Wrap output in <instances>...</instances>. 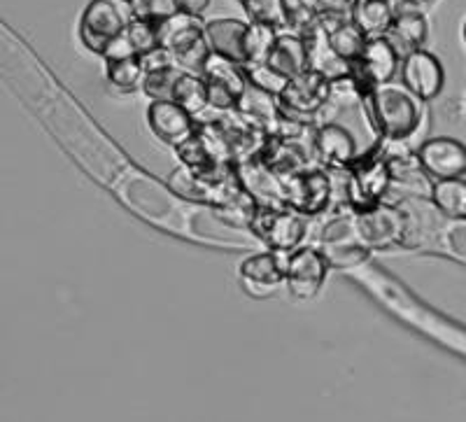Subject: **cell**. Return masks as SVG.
Segmentation results:
<instances>
[{"instance_id":"6da1fadb","label":"cell","mask_w":466,"mask_h":422,"mask_svg":"<svg viewBox=\"0 0 466 422\" xmlns=\"http://www.w3.org/2000/svg\"><path fill=\"white\" fill-rule=\"evenodd\" d=\"M361 108L373 133L385 143H406L408 138L418 133L424 117L422 100L403 85H385L366 91Z\"/></svg>"},{"instance_id":"7a4b0ae2","label":"cell","mask_w":466,"mask_h":422,"mask_svg":"<svg viewBox=\"0 0 466 422\" xmlns=\"http://www.w3.org/2000/svg\"><path fill=\"white\" fill-rule=\"evenodd\" d=\"M159 47L173 57L177 68L197 75H201L206 58L212 54L206 40V22L187 12H177L161 24Z\"/></svg>"},{"instance_id":"3957f363","label":"cell","mask_w":466,"mask_h":422,"mask_svg":"<svg viewBox=\"0 0 466 422\" xmlns=\"http://www.w3.org/2000/svg\"><path fill=\"white\" fill-rule=\"evenodd\" d=\"M345 201L352 212L371 211L380 206L392 190V166L382 148H373L369 154H361L355 166H350Z\"/></svg>"},{"instance_id":"277c9868","label":"cell","mask_w":466,"mask_h":422,"mask_svg":"<svg viewBox=\"0 0 466 422\" xmlns=\"http://www.w3.org/2000/svg\"><path fill=\"white\" fill-rule=\"evenodd\" d=\"M136 22L131 0H91L80 19V40L86 49L101 54Z\"/></svg>"},{"instance_id":"5b68a950","label":"cell","mask_w":466,"mask_h":422,"mask_svg":"<svg viewBox=\"0 0 466 422\" xmlns=\"http://www.w3.org/2000/svg\"><path fill=\"white\" fill-rule=\"evenodd\" d=\"M331 96V79L318 70L308 68L287 82L282 94L278 96V106L287 119L301 124H313L319 119Z\"/></svg>"},{"instance_id":"8992f818","label":"cell","mask_w":466,"mask_h":422,"mask_svg":"<svg viewBox=\"0 0 466 422\" xmlns=\"http://www.w3.org/2000/svg\"><path fill=\"white\" fill-rule=\"evenodd\" d=\"M249 232L259 238L270 252L289 254L301 248L308 236L306 217L289 208H266L259 206Z\"/></svg>"},{"instance_id":"52a82bcc","label":"cell","mask_w":466,"mask_h":422,"mask_svg":"<svg viewBox=\"0 0 466 422\" xmlns=\"http://www.w3.org/2000/svg\"><path fill=\"white\" fill-rule=\"evenodd\" d=\"M334 199V182L322 169H306L289 178H282L285 208L303 217H315L327 211Z\"/></svg>"},{"instance_id":"ba28073f","label":"cell","mask_w":466,"mask_h":422,"mask_svg":"<svg viewBox=\"0 0 466 422\" xmlns=\"http://www.w3.org/2000/svg\"><path fill=\"white\" fill-rule=\"evenodd\" d=\"M401 70V57L387 37H371L366 40L364 52L357 61L350 64V77L355 79L361 94L392 85V79Z\"/></svg>"},{"instance_id":"9c48e42d","label":"cell","mask_w":466,"mask_h":422,"mask_svg":"<svg viewBox=\"0 0 466 422\" xmlns=\"http://www.w3.org/2000/svg\"><path fill=\"white\" fill-rule=\"evenodd\" d=\"M331 264L322 248L315 245H301L294 252L287 254L285 285L289 294L299 301L315 299L322 292Z\"/></svg>"},{"instance_id":"30bf717a","label":"cell","mask_w":466,"mask_h":422,"mask_svg":"<svg viewBox=\"0 0 466 422\" xmlns=\"http://www.w3.org/2000/svg\"><path fill=\"white\" fill-rule=\"evenodd\" d=\"M355 229L360 243L369 250H390L401 245L408 233V217L392 206L355 212Z\"/></svg>"},{"instance_id":"8fae6325","label":"cell","mask_w":466,"mask_h":422,"mask_svg":"<svg viewBox=\"0 0 466 422\" xmlns=\"http://www.w3.org/2000/svg\"><path fill=\"white\" fill-rule=\"evenodd\" d=\"M201 77L208 87V106L218 112L236 110V103L248 89L243 66L233 64L228 58L210 54L203 64Z\"/></svg>"},{"instance_id":"7c38bea8","label":"cell","mask_w":466,"mask_h":422,"mask_svg":"<svg viewBox=\"0 0 466 422\" xmlns=\"http://www.w3.org/2000/svg\"><path fill=\"white\" fill-rule=\"evenodd\" d=\"M313 154L322 166L329 169H350L360 161L361 152L357 138L336 122H319L310 133Z\"/></svg>"},{"instance_id":"4fadbf2b","label":"cell","mask_w":466,"mask_h":422,"mask_svg":"<svg viewBox=\"0 0 466 422\" xmlns=\"http://www.w3.org/2000/svg\"><path fill=\"white\" fill-rule=\"evenodd\" d=\"M420 169L431 180H452L466 175V145L448 136L430 138L415 152Z\"/></svg>"},{"instance_id":"5bb4252c","label":"cell","mask_w":466,"mask_h":422,"mask_svg":"<svg viewBox=\"0 0 466 422\" xmlns=\"http://www.w3.org/2000/svg\"><path fill=\"white\" fill-rule=\"evenodd\" d=\"M287 273V254L280 252H259L243 259L238 266L240 285L255 299L273 296L285 283Z\"/></svg>"},{"instance_id":"9a60e30c","label":"cell","mask_w":466,"mask_h":422,"mask_svg":"<svg viewBox=\"0 0 466 422\" xmlns=\"http://www.w3.org/2000/svg\"><path fill=\"white\" fill-rule=\"evenodd\" d=\"M401 85L422 103L439 98L445 85V73L434 54L418 49L401 58Z\"/></svg>"},{"instance_id":"2e32d148","label":"cell","mask_w":466,"mask_h":422,"mask_svg":"<svg viewBox=\"0 0 466 422\" xmlns=\"http://www.w3.org/2000/svg\"><path fill=\"white\" fill-rule=\"evenodd\" d=\"M149 131L170 148H180L197 131V117L173 100H152L147 108Z\"/></svg>"},{"instance_id":"e0dca14e","label":"cell","mask_w":466,"mask_h":422,"mask_svg":"<svg viewBox=\"0 0 466 422\" xmlns=\"http://www.w3.org/2000/svg\"><path fill=\"white\" fill-rule=\"evenodd\" d=\"M259 159L270 173H276L282 180L294 173H301L306 169H313L310 161L315 159V154L313 148H303L301 138L291 140V138L270 136Z\"/></svg>"},{"instance_id":"ac0fdd59","label":"cell","mask_w":466,"mask_h":422,"mask_svg":"<svg viewBox=\"0 0 466 422\" xmlns=\"http://www.w3.org/2000/svg\"><path fill=\"white\" fill-rule=\"evenodd\" d=\"M303 37L308 49V68L318 70V73L327 75L329 79H339L343 75H350V66L343 58H339L329 45L327 28L322 26L319 19L308 22L301 31H297Z\"/></svg>"},{"instance_id":"d6986e66","label":"cell","mask_w":466,"mask_h":422,"mask_svg":"<svg viewBox=\"0 0 466 422\" xmlns=\"http://www.w3.org/2000/svg\"><path fill=\"white\" fill-rule=\"evenodd\" d=\"M240 182L245 190L255 196L257 203L266 208H285L282 201V180L276 173H270L261 159H252L245 164L236 166Z\"/></svg>"},{"instance_id":"ffe728a7","label":"cell","mask_w":466,"mask_h":422,"mask_svg":"<svg viewBox=\"0 0 466 422\" xmlns=\"http://www.w3.org/2000/svg\"><path fill=\"white\" fill-rule=\"evenodd\" d=\"M245 36H248V24L240 19H212L206 24L210 52L238 66H245Z\"/></svg>"},{"instance_id":"44dd1931","label":"cell","mask_w":466,"mask_h":422,"mask_svg":"<svg viewBox=\"0 0 466 422\" xmlns=\"http://www.w3.org/2000/svg\"><path fill=\"white\" fill-rule=\"evenodd\" d=\"M236 112L243 115L248 122L264 129L268 136H276L282 119H285V115L280 112V106H278V96L266 94V91L257 89V87L252 85H248V89H245L243 96L238 98Z\"/></svg>"},{"instance_id":"7402d4cb","label":"cell","mask_w":466,"mask_h":422,"mask_svg":"<svg viewBox=\"0 0 466 422\" xmlns=\"http://www.w3.org/2000/svg\"><path fill=\"white\" fill-rule=\"evenodd\" d=\"M397 19V7L392 0H360L350 10V22L355 24L366 40L385 37Z\"/></svg>"},{"instance_id":"603a6c76","label":"cell","mask_w":466,"mask_h":422,"mask_svg":"<svg viewBox=\"0 0 466 422\" xmlns=\"http://www.w3.org/2000/svg\"><path fill=\"white\" fill-rule=\"evenodd\" d=\"M427 36H430L427 19L418 10H413V7H406V10L397 12V19H394L392 28H390L385 37L394 45L399 57L403 58L408 54L422 49V45L427 43Z\"/></svg>"},{"instance_id":"cb8c5ba5","label":"cell","mask_w":466,"mask_h":422,"mask_svg":"<svg viewBox=\"0 0 466 422\" xmlns=\"http://www.w3.org/2000/svg\"><path fill=\"white\" fill-rule=\"evenodd\" d=\"M319 22L327 28L329 45L336 57L343 58L348 66L360 58L366 47V37L355 24L350 22V16H319Z\"/></svg>"},{"instance_id":"d4e9b609","label":"cell","mask_w":466,"mask_h":422,"mask_svg":"<svg viewBox=\"0 0 466 422\" xmlns=\"http://www.w3.org/2000/svg\"><path fill=\"white\" fill-rule=\"evenodd\" d=\"M268 66L282 77L291 79L308 70V49L299 33H280L268 57Z\"/></svg>"},{"instance_id":"484cf974","label":"cell","mask_w":466,"mask_h":422,"mask_svg":"<svg viewBox=\"0 0 466 422\" xmlns=\"http://www.w3.org/2000/svg\"><path fill=\"white\" fill-rule=\"evenodd\" d=\"M439 212L452 220H466V178L436 180L430 194Z\"/></svg>"},{"instance_id":"4316f807","label":"cell","mask_w":466,"mask_h":422,"mask_svg":"<svg viewBox=\"0 0 466 422\" xmlns=\"http://www.w3.org/2000/svg\"><path fill=\"white\" fill-rule=\"evenodd\" d=\"M173 103H177L180 108H185L189 115L198 117L208 110V87L206 79L197 73H182L180 79L175 82L173 89Z\"/></svg>"},{"instance_id":"83f0119b","label":"cell","mask_w":466,"mask_h":422,"mask_svg":"<svg viewBox=\"0 0 466 422\" xmlns=\"http://www.w3.org/2000/svg\"><path fill=\"white\" fill-rule=\"evenodd\" d=\"M243 10L248 12L249 24H264V26L291 28V10L287 0H240Z\"/></svg>"},{"instance_id":"f1b7e54d","label":"cell","mask_w":466,"mask_h":422,"mask_svg":"<svg viewBox=\"0 0 466 422\" xmlns=\"http://www.w3.org/2000/svg\"><path fill=\"white\" fill-rule=\"evenodd\" d=\"M143 57H127L116 58V61H107V82L119 94H133V91L143 87Z\"/></svg>"},{"instance_id":"f546056e","label":"cell","mask_w":466,"mask_h":422,"mask_svg":"<svg viewBox=\"0 0 466 422\" xmlns=\"http://www.w3.org/2000/svg\"><path fill=\"white\" fill-rule=\"evenodd\" d=\"M280 33L276 28L264 26V24H248V36H245V66L268 64V57L276 47V40Z\"/></svg>"},{"instance_id":"4dcf8cb0","label":"cell","mask_w":466,"mask_h":422,"mask_svg":"<svg viewBox=\"0 0 466 422\" xmlns=\"http://www.w3.org/2000/svg\"><path fill=\"white\" fill-rule=\"evenodd\" d=\"M182 73H185V70L177 68L175 64L159 66V68H152V70H145L143 91L152 100H173L175 82L180 79Z\"/></svg>"},{"instance_id":"1f68e13d","label":"cell","mask_w":466,"mask_h":422,"mask_svg":"<svg viewBox=\"0 0 466 422\" xmlns=\"http://www.w3.org/2000/svg\"><path fill=\"white\" fill-rule=\"evenodd\" d=\"M350 0H299V10L291 12L297 22H310L319 16H350Z\"/></svg>"},{"instance_id":"d6a6232c","label":"cell","mask_w":466,"mask_h":422,"mask_svg":"<svg viewBox=\"0 0 466 422\" xmlns=\"http://www.w3.org/2000/svg\"><path fill=\"white\" fill-rule=\"evenodd\" d=\"M131 5L136 19L152 24V26H161L170 16L180 12L177 0H131Z\"/></svg>"},{"instance_id":"836d02e7","label":"cell","mask_w":466,"mask_h":422,"mask_svg":"<svg viewBox=\"0 0 466 422\" xmlns=\"http://www.w3.org/2000/svg\"><path fill=\"white\" fill-rule=\"evenodd\" d=\"M245 77H248V85L257 87V89L266 91L270 96H280L282 89L287 87L289 79L282 77L280 73L270 68L268 64H257V66H243Z\"/></svg>"},{"instance_id":"e575fe53","label":"cell","mask_w":466,"mask_h":422,"mask_svg":"<svg viewBox=\"0 0 466 422\" xmlns=\"http://www.w3.org/2000/svg\"><path fill=\"white\" fill-rule=\"evenodd\" d=\"M127 37L128 43H131L133 52L138 54V57H147V54L159 49V26H152V24L140 22V19H136L128 26Z\"/></svg>"},{"instance_id":"d590c367","label":"cell","mask_w":466,"mask_h":422,"mask_svg":"<svg viewBox=\"0 0 466 422\" xmlns=\"http://www.w3.org/2000/svg\"><path fill=\"white\" fill-rule=\"evenodd\" d=\"M212 0H177V5H180V12H187V15L201 16L203 12L210 7Z\"/></svg>"},{"instance_id":"8d00e7d4","label":"cell","mask_w":466,"mask_h":422,"mask_svg":"<svg viewBox=\"0 0 466 422\" xmlns=\"http://www.w3.org/2000/svg\"><path fill=\"white\" fill-rule=\"evenodd\" d=\"M397 5H406V7H415V5H422V3H430V0H392Z\"/></svg>"},{"instance_id":"74e56055","label":"cell","mask_w":466,"mask_h":422,"mask_svg":"<svg viewBox=\"0 0 466 422\" xmlns=\"http://www.w3.org/2000/svg\"><path fill=\"white\" fill-rule=\"evenodd\" d=\"M287 7H289L291 12L299 10V0H287Z\"/></svg>"},{"instance_id":"f35d334b","label":"cell","mask_w":466,"mask_h":422,"mask_svg":"<svg viewBox=\"0 0 466 422\" xmlns=\"http://www.w3.org/2000/svg\"><path fill=\"white\" fill-rule=\"evenodd\" d=\"M464 43H466V22H464Z\"/></svg>"},{"instance_id":"ab89813d","label":"cell","mask_w":466,"mask_h":422,"mask_svg":"<svg viewBox=\"0 0 466 422\" xmlns=\"http://www.w3.org/2000/svg\"><path fill=\"white\" fill-rule=\"evenodd\" d=\"M350 3H352V5H355V3H360V0H350Z\"/></svg>"},{"instance_id":"60d3db41","label":"cell","mask_w":466,"mask_h":422,"mask_svg":"<svg viewBox=\"0 0 466 422\" xmlns=\"http://www.w3.org/2000/svg\"><path fill=\"white\" fill-rule=\"evenodd\" d=\"M238 3H240V0H238Z\"/></svg>"}]
</instances>
